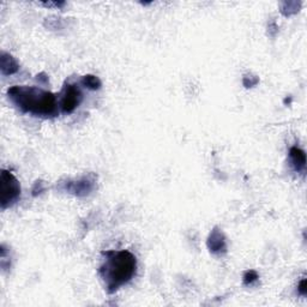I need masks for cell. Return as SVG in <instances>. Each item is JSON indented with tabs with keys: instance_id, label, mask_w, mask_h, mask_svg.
I'll return each instance as SVG.
<instances>
[{
	"instance_id": "obj_1",
	"label": "cell",
	"mask_w": 307,
	"mask_h": 307,
	"mask_svg": "<svg viewBox=\"0 0 307 307\" xmlns=\"http://www.w3.org/2000/svg\"><path fill=\"white\" fill-rule=\"evenodd\" d=\"M104 261L100 267L102 280L109 294L118 291L133 279L137 271V259L128 251H106L102 252Z\"/></svg>"
},
{
	"instance_id": "obj_2",
	"label": "cell",
	"mask_w": 307,
	"mask_h": 307,
	"mask_svg": "<svg viewBox=\"0 0 307 307\" xmlns=\"http://www.w3.org/2000/svg\"><path fill=\"white\" fill-rule=\"evenodd\" d=\"M10 100L22 112L36 116H55L58 114L57 99L54 94L36 87H12L7 92Z\"/></svg>"
},
{
	"instance_id": "obj_3",
	"label": "cell",
	"mask_w": 307,
	"mask_h": 307,
	"mask_svg": "<svg viewBox=\"0 0 307 307\" xmlns=\"http://www.w3.org/2000/svg\"><path fill=\"white\" fill-rule=\"evenodd\" d=\"M19 196L20 186L16 177L10 172L1 171V198H0L1 209H6L16 203Z\"/></svg>"
},
{
	"instance_id": "obj_4",
	"label": "cell",
	"mask_w": 307,
	"mask_h": 307,
	"mask_svg": "<svg viewBox=\"0 0 307 307\" xmlns=\"http://www.w3.org/2000/svg\"><path fill=\"white\" fill-rule=\"evenodd\" d=\"M82 92L80 88L74 84H67L64 88L63 92V99H61V109L64 113H72L74 110L80 106L82 101Z\"/></svg>"
},
{
	"instance_id": "obj_5",
	"label": "cell",
	"mask_w": 307,
	"mask_h": 307,
	"mask_svg": "<svg viewBox=\"0 0 307 307\" xmlns=\"http://www.w3.org/2000/svg\"><path fill=\"white\" fill-rule=\"evenodd\" d=\"M289 157H291V162L293 165L297 172H303L306 168V155L301 149L298 147L291 148L289 150Z\"/></svg>"
},
{
	"instance_id": "obj_6",
	"label": "cell",
	"mask_w": 307,
	"mask_h": 307,
	"mask_svg": "<svg viewBox=\"0 0 307 307\" xmlns=\"http://www.w3.org/2000/svg\"><path fill=\"white\" fill-rule=\"evenodd\" d=\"M207 245H209L210 251L214 253H221V251H223V252L226 251V242H224L223 235L217 229L211 233Z\"/></svg>"
},
{
	"instance_id": "obj_7",
	"label": "cell",
	"mask_w": 307,
	"mask_h": 307,
	"mask_svg": "<svg viewBox=\"0 0 307 307\" xmlns=\"http://www.w3.org/2000/svg\"><path fill=\"white\" fill-rule=\"evenodd\" d=\"M1 71L4 75H12L18 71V64L6 53L1 54Z\"/></svg>"
},
{
	"instance_id": "obj_8",
	"label": "cell",
	"mask_w": 307,
	"mask_h": 307,
	"mask_svg": "<svg viewBox=\"0 0 307 307\" xmlns=\"http://www.w3.org/2000/svg\"><path fill=\"white\" fill-rule=\"evenodd\" d=\"M92 181H86L84 179L83 181H78L77 184L72 183L71 184V189H69L70 191H72L76 195H87L89 194V191H92L93 186H92Z\"/></svg>"
},
{
	"instance_id": "obj_9",
	"label": "cell",
	"mask_w": 307,
	"mask_h": 307,
	"mask_svg": "<svg viewBox=\"0 0 307 307\" xmlns=\"http://www.w3.org/2000/svg\"><path fill=\"white\" fill-rule=\"evenodd\" d=\"M83 84L87 88H89V89L96 90V89H99V88L101 87V81L99 80L98 77H95V76L88 75V76H86V77L83 78Z\"/></svg>"
},
{
	"instance_id": "obj_10",
	"label": "cell",
	"mask_w": 307,
	"mask_h": 307,
	"mask_svg": "<svg viewBox=\"0 0 307 307\" xmlns=\"http://www.w3.org/2000/svg\"><path fill=\"white\" fill-rule=\"evenodd\" d=\"M257 279H258V275H257L256 271H247L244 276V282L245 285H248V283L251 285V283H252L253 281H256Z\"/></svg>"
},
{
	"instance_id": "obj_11",
	"label": "cell",
	"mask_w": 307,
	"mask_h": 307,
	"mask_svg": "<svg viewBox=\"0 0 307 307\" xmlns=\"http://www.w3.org/2000/svg\"><path fill=\"white\" fill-rule=\"evenodd\" d=\"M298 291H299V293H300L301 295H304V297H306V294H307L306 280H303V281H301L300 285H299V289H298Z\"/></svg>"
}]
</instances>
